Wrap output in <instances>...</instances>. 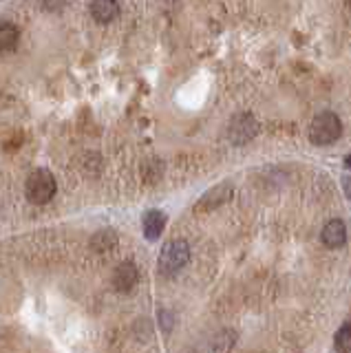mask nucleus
<instances>
[{"label":"nucleus","instance_id":"obj_1","mask_svg":"<svg viewBox=\"0 0 351 353\" xmlns=\"http://www.w3.org/2000/svg\"><path fill=\"white\" fill-rule=\"evenodd\" d=\"M25 192H27V199L31 203L45 205L51 201L53 194H56V179H53V174L45 168L34 170L27 179Z\"/></svg>","mask_w":351,"mask_h":353},{"label":"nucleus","instance_id":"obj_2","mask_svg":"<svg viewBox=\"0 0 351 353\" xmlns=\"http://www.w3.org/2000/svg\"><path fill=\"white\" fill-rule=\"evenodd\" d=\"M340 132H343V124H340V119L336 113H318L312 121L310 126V139L316 146H327V143H334Z\"/></svg>","mask_w":351,"mask_h":353},{"label":"nucleus","instance_id":"obj_3","mask_svg":"<svg viewBox=\"0 0 351 353\" xmlns=\"http://www.w3.org/2000/svg\"><path fill=\"white\" fill-rule=\"evenodd\" d=\"M190 261V248L188 243L181 241V239H174L170 243H166L159 254V272L172 276L177 274L179 270H183L185 265Z\"/></svg>","mask_w":351,"mask_h":353},{"label":"nucleus","instance_id":"obj_4","mask_svg":"<svg viewBox=\"0 0 351 353\" xmlns=\"http://www.w3.org/2000/svg\"><path fill=\"white\" fill-rule=\"evenodd\" d=\"M232 199V185L230 183H219L214 188H210L199 201H197L194 210L197 212H210V210L221 208L223 203H228Z\"/></svg>","mask_w":351,"mask_h":353},{"label":"nucleus","instance_id":"obj_5","mask_svg":"<svg viewBox=\"0 0 351 353\" xmlns=\"http://www.w3.org/2000/svg\"><path fill=\"white\" fill-rule=\"evenodd\" d=\"M257 135V121L250 113H241L230 124V139L234 143H245Z\"/></svg>","mask_w":351,"mask_h":353},{"label":"nucleus","instance_id":"obj_6","mask_svg":"<svg viewBox=\"0 0 351 353\" xmlns=\"http://www.w3.org/2000/svg\"><path fill=\"white\" fill-rule=\"evenodd\" d=\"M137 281H139V272L133 263H122L113 274V287L122 294L133 290V287L137 285Z\"/></svg>","mask_w":351,"mask_h":353},{"label":"nucleus","instance_id":"obj_7","mask_svg":"<svg viewBox=\"0 0 351 353\" xmlns=\"http://www.w3.org/2000/svg\"><path fill=\"white\" fill-rule=\"evenodd\" d=\"M321 239H323V243L327 248H334V250L343 248L347 243V225L340 219L329 221V223L321 232Z\"/></svg>","mask_w":351,"mask_h":353},{"label":"nucleus","instance_id":"obj_8","mask_svg":"<svg viewBox=\"0 0 351 353\" xmlns=\"http://www.w3.org/2000/svg\"><path fill=\"white\" fill-rule=\"evenodd\" d=\"M166 228V214L161 210H148L144 214V236L148 241H157Z\"/></svg>","mask_w":351,"mask_h":353},{"label":"nucleus","instance_id":"obj_9","mask_svg":"<svg viewBox=\"0 0 351 353\" xmlns=\"http://www.w3.org/2000/svg\"><path fill=\"white\" fill-rule=\"evenodd\" d=\"M91 14L97 22L106 25V22H111L119 16V7L117 3H111V0H97V3L91 5Z\"/></svg>","mask_w":351,"mask_h":353},{"label":"nucleus","instance_id":"obj_10","mask_svg":"<svg viewBox=\"0 0 351 353\" xmlns=\"http://www.w3.org/2000/svg\"><path fill=\"white\" fill-rule=\"evenodd\" d=\"M20 40V31L12 22H0V51H14Z\"/></svg>","mask_w":351,"mask_h":353},{"label":"nucleus","instance_id":"obj_11","mask_svg":"<svg viewBox=\"0 0 351 353\" xmlns=\"http://www.w3.org/2000/svg\"><path fill=\"white\" fill-rule=\"evenodd\" d=\"M117 245V234L113 230H100L97 234L91 239V248L97 252H106V250H113Z\"/></svg>","mask_w":351,"mask_h":353},{"label":"nucleus","instance_id":"obj_12","mask_svg":"<svg viewBox=\"0 0 351 353\" xmlns=\"http://www.w3.org/2000/svg\"><path fill=\"white\" fill-rule=\"evenodd\" d=\"M334 347H336V353H351V323H345L338 329Z\"/></svg>","mask_w":351,"mask_h":353},{"label":"nucleus","instance_id":"obj_13","mask_svg":"<svg viewBox=\"0 0 351 353\" xmlns=\"http://www.w3.org/2000/svg\"><path fill=\"white\" fill-rule=\"evenodd\" d=\"M343 190H345V194L351 199V174H349V176H345V179H343Z\"/></svg>","mask_w":351,"mask_h":353},{"label":"nucleus","instance_id":"obj_14","mask_svg":"<svg viewBox=\"0 0 351 353\" xmlns=\"http://www.w3.org/2000/svg\"><path fill=\"white\" fill-rule=\"evenodd\" d=\"M345 165H347V168H351V154H347V157H345Z\"/></svg>","mask_w":351,"mask_h":353}]
</instances>
